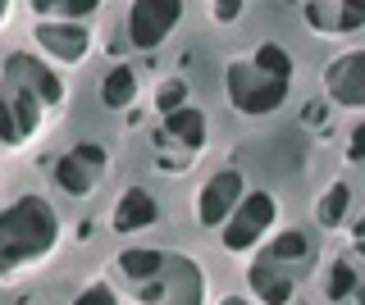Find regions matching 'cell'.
I'll return each mask as SVG.
<instances>
[{"instance_id":"4fadbf2b","label":"cell","mask_w":365,"mask_h":305,"mask_svg":"<svg viewBox=\"0 0 365 305\" xmlns=\"http://www.w3.org/2000/svg\"><path fill=\"white\" fill-rule=\"evenodd\" d=\"M155 223H160V205H155L151 191L146 187H123L119 205H114V214H110V228L119 237H133V232L155 228Z\"/></svg>"},{"instance_id":"7a4b0ae2","label":"cell","mask_w":365,"mask_h":305,"mask_svg":"<svg viewBox=\"0 0 365 305\" xmlns=\"http://www.w3.org/2000/svg\"><path fill=\"white\" fill-rule=\"evenodd\" d=\"M64 223L55 205L37 191L9 200L0 210V282H19V274L46 264L55 251H60Z\"/></svg>"},{"instance_id":"8fae6325","label":"cell","mask_w":365,"mask_h":305,"mask_svg":"<svg viewBox=\"0 0 365 305\" xmlns=\"http://www.w3.org/2000/svg\"><path fill=\"white\" fill-rule=\"evenodd\" d=\"M302 23L315 32V37H361L365 14L356 5H342V0H306L302 5Z\"/></svg>"},{"instance_id":"3957f363","label":"cell","mask_w":365,"mask_h":305,"mask_svg":"<svg viewBox=\"0 0 365 305\" xmlns=\"http://www.w3.org/2000/svg\"><path fill=\"white\" fill-rule=\"evenodd\" d=\"M288 92H292V55L279 41H260L251 55H237L224 64V96L247 119L283 109Z\"/></svg>"},{"instance_id":"cb8c5ba5","label":"cell","mask_w":365,"mask_h":305,"mask_svg":"<svg viewBox=\"0 0 365 305\" xmlns=\"http://www.w3.org/2000/svg\"><path fill=\"white\" fill-rule=\"evenodd\" d=\"M361 141H365V128L356 123V128H351V146H347V160L351 164H361Z\"/></svg>"},{"instance_id":"30bf717a","label":"cell","mask_w":365,"mask_h":305,"mask_svg":"<svg viewBox=\"0 0 365 305\" xmlns=\"http://www.w3.org/2000/svg\"><path fill=\"white\" fill-rule=\"evenodd\" d=\"M32 37L46 50V60L68 64V69L87 64V55H91V23H37Z\"/></svg>"},{"instance_id":"6da1fadb","label":"cell","mask_w":365,"mask_h":305,"mask_svg":"<svg viewBox=\"0 0 365 305\" xmlns=\"http://www.w3.org/2000/svg\"><path fill=\"white\" fill-rule=\"evenodd\" d=\"M64 109V77L28 50L0 55V146L23 151Z\"/></svg>"},{"instance_id":"2e32d148","label":"cell","mask_w":365,"mask_h":305,"mask_svg":"<svg viewBox=\"0 0 365 305\" xmlns=\"http://www.w3.org/2000/svg\"><path fill=\"white\" fill-rule=\"evenodd\" d=\"M361 291V269H356V259L351 255H334L324 264V296L342 305V301H351Z\"/></svg>"},{"instance_id":"e0dca14e","label":"cell","mask_w":365,"mask_h":305,"mask_svg":"<svg viewBox=\"0 0 365 305\" xmlns=\"http://www.w3.org/2000/svg\"><path fill=\"white\" fill-rule=\"evenodd\" d=\"M96 9V0H32L37 23H87Z\"/></svg>"},{"instance_id":"d6986e66","label":"cell","mask_w":365,"mask_h":305,"mask_svg":"<svg viewBox=\"0 0 365 305\" xmlns=\"http://www.w3.org/2000/svg\"><path fill=\"white\" fill-rule=\"evenodd\" d=\"M160 305H201V269L192 259L174 255V282H169V296Z\"/></svg>"},{"instance_id":"484cf974","label":"cell","mask_w":365,"mask_h":305,"mask_svg":"<svg viewBox=\"0 0 365 305\" xmlns=\"http://www.w3.org/2000/svg\"><path fill=\"white\" fill-rule=\"evenodd\" d=\"M5 18H9V0H0V23H5Z\"/></svg>"},{"instance_id":"ffe728a7","label":"cell","mask_w":365,"mask_h":305,"mask_svg":"<svg viewBox=\"0 0 365 305\" xmlns=\"http://www.w3.org/2000/svg\"><path fill=\"white\" fill-rule=\"evenodd\" d=\"M347 214H351V183L324 187V196H319V205H315V223L319 228H342Z\"/></svg>"},{"instance_id":"ba28073f","label":"cell","mask_w":365,"mask_h":305,"mask_svg":"<svg viewBox=\"0 0 365 305\" xmlns=\"http://www.w3.org/2000/svg\"><path fill=\"white\" fill-rule=\"evenodd\" d=\"M247 196V178L242 168H220V173H210L197 191V228L205 232H220L228 223V214L237 210V200Z\"/></svg>"},{"instance_id":"d4e9b609","label":"cell","mask_w":365,"mask_h":305,"mask_svg":"<svg viewBox=\"0 0 365 305\" xmlns=\"http://www.w3.org/2000/svg\"><path fill=\"white\" fill-rule=\"evenodd\" d=\"M220 305H251V301H242V296H224Z\"/></svg>"},{"instance_id":"44dd1931","label":"cell","mask_w":365,"mask_h":305,"mask_svg":"<svg viewBox=\"0 0 365 305\" xmlns=\"http://www.w3.org/2000/svg\"><path fill=\"white\" fill-rule=\"evenodd\" d=\"M155 109H160V119L165 114H174V109H182L187 105V82H182V77H169V82H160L155 87Z\"/></svg>"},{"instance_id":"277c9868","label":"cell","mask_w":365,"mask_h":305,"mask_svg":"<svg viewBox=\"0 0 365 305\" xmlns=\"http://www.w3.org/2000/svg\"><path fill=\"white\" fill-rule=\"evenodd\" d=\"M205 109L197 105H182L174 114L160 119L155 137H151V155H155V168L160 173H182L197 155L205 151Z\"/></svg>"},{"instance_id":"ac0fdd59","label":"cell","mask_w":365,"mask_h":305,"mask_svg":"<svg viewBox=\"0 0 365 305\" xmlns=\"http://www.w3.org/2000/svg\"><path fill=\"white\" fill-rule=\"evenodd\" d=\"M137 100V69L133 64H114L101 82V105L106 109H128Z\"/></svg>"},{"instance_id":"603a6c76","label":"cell","mask_w":365,"mask_h":305,"mask_svg":"<svg viewBox=\"0 0 365 305\" xmlns=\"http://www.w3.org/2000/svg\"><path fill=\"white\" fill-rule=\"evenodd\" d=\"M242 0H215L210 5V18H220V23H233V18H242Z\"/></svg>"},{"instance_id":"5bb4252c","label":"cell","mask_w":365,"mask_h":305,"mask_svg":"<svg viewBox=\"0 0 365 305\" xmlns=\"http://www.w3.org/2000/svg\"><path fill=\"white\" fill-rule=\"evenodd\" d=\"M247 287L256 296V305H292V296H297V278L288 269L269 264L265 255H256L247 264Z\"/></svg>"},{"instance_id":"9c48e42d","label":"cell","mask_w":365,"mask_h":305,"mask_svg":"<svg viewBox=\"0 0 365 305\" xmlns=\"http://www.w3.org/2000/svg\"><path fill=\"white\" fill-rule=\"evenodd\" d=\"M324 100L338 109L365 105V50H347L334 64H324Z\"/></svg>"},{"instance_id":"5b68a950","label":"cell","mask_w":365,"mask_h":305,"mask_svg":"<svg viewBox=\"0 0 365 305\" xmlns=\"http://www.w3.org/2000/svg\"><path fill=\"white\" fill-rule=\"evenodd\" d=\"M274 223H279V200H274V191H247V196L237 200V210L228 214V223L220 228L224 251H233V255L256 251L260 242H269Z\"/></svg>"},{"instance_id":"52a82bcc","label":"cell","mask_w":365,"mask_h":305,"mask_svg":"<svg viewBox=\"0 0 365 305\" xmlns=\"http://www.w3.org/2000/svg\"><path fill=\"white\" fill-rule=\"evenodd\" d=\"M106 168H110L106 146H96V141H78V146H68L60 160H55V187H60L64 196L83 200V196H91V191L101 187Z\"/></svg>"},{"instance_id":"8992f818","label":"cell","mask_w":365,"mask_h":305,"mask_svg":"<svg viewBox=\"0 0 365 305\" xmlns=\"http://www.w3.org/2000/svg\"><path fill=\"white\" fill-rule=\"evenodd\" d=\"M178 23H182L178 0H133L123 14V37L133 50H160Z\"/></svg>"},{"instance_id":"9a60e30c","label":"cell","mask_w":365,"mask_h":305,"mask_svg":"<svg viewBox=\"0 0 365 305\" xmlns=\"http://www.w3.org/2000/svg\"><path fill=\"white\" fill-rule=\"evenodd\" d=\"M165 264H169V255H165V251H151V246H133V251H123L119 259H114L110 274L128 278L133 287H146V282H155L160 274H165Z\"/></svg>"},{"instance_id":"7402d4cb","label":"cell","mask_w":365,"mask_h":305,"mask_svg":"<svg viewBox=\"0 0 365 305\" xmlns=\"http://www.w3.org/2000/svg\"><path fill=\"white\" fill-rule=\"evenodd\" d=\"M73 305H119V291L110 287V282H91L73 296Z\"/></svg>"},{"instance_id":"7c38bea8","label":"cell","mask_w":365,"mask_h":305,"mask_svg":"<svg viewBox=\"0 0 365 305\" xmlns=\"http://www.w3.org/2000/svg\"><path fill=\"white\" fill-rule=\"evenodd\" d=\"M260 255H265L269 264L288 269V274L302 282V274L315 264V237L306 232V228H283L279 237H269V242L260 246Z\"/></svg>"}]
</instances>
